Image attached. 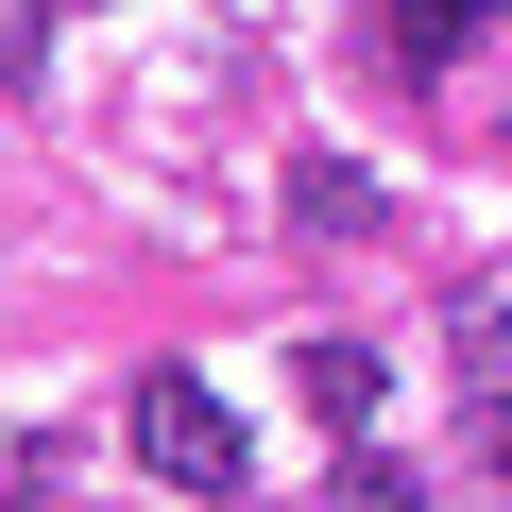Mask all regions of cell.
Returning a JSON list of instances; mask_svg holds the SVG:
<instances>
[{"mask_svg":"<svg viewBox=\"0 0 512 512\" xmlns=\"http://www.w3.org/2000/svg\"><path fill=\"white\" fill-rule=\"evenodd\" d=\"M495 18H512V0H495Z\"/></svg>","mask_w":512,"mask_h":512,"instance_id":"obj_9","label":"cell"},{"mask_svg":"<svg viewBox=\"0 0 512 512\" xmlns=\"http://www.w3.org/2000/svg\"><path fill=\"white\" fill-rule=\"evenodd\" d=\"M35 495H69V444L52 427H0V512H35Z\"/></svg>","mask_w":512,"mask_h":512,"instance_id":"obj_6","label":"cell"},{"mask_svg":"<svg viewBox=\"0 0 512 512\" xmlns=\"http://www.w3.org/2000/svg\"><path fill=\"white\" fill-rule=\"evenodd\" d=\"M478 461H495V478H512V393H478Z\"/></svg>","mask_w":512,"mask_h":512,"instance_id":"obj_8","label":"cell"},{"mask_svg":"<svg viewBox=\"0 0 512 512\" xmlns=\"http://www.w3.org/2000/svg\"><path fill=\"white\" fill-rule=\"evenodd\" d=\"M291 222H308V239H376V222H393V188H376V171H342V154H308V171H291Z\"/></svg>","mask_w":512,"mask_h":512,"instance_id":"obj_4","label":"cell"},{"mask_svg":"<svg viewBox=\"0 0 512 512\" xmlns=\"http://www.w3.org/2000/svg\"><path fill=\"white\" fill-rule=\"evenodd\" d=\"M444 359H461V393H512V274L444 291Z\"/></svg>","mask_w":512,"mask_h":512,"instance_id":"obj_2","label":"cell"},{"mask_svg":"<svg viewBox=\"0 0 512 512\" xmlns=\"http://www.w3.org/2000/svg\"><path fill=\"white\" fill-rule=\"evenodd\" d=\"M137 461H154L171 495H239V410H222L205 376H137Z\"/></svg>","mask_w":512,"mask_h":512,"instance_id":"obj_1","label":"cell"},{"mask_svg":"<svg viewBox=\"0 0 512 512\" xmlns=\"http://www.w3.org/2000/svg\"><path fill=\"white\" fill-rule=\"evenodd\" d=\"M325 512H427V478H410V461H342V478H325Z\"/></svg>","mask_w":512,"mask_h":512,"instance_id":"obj_7","label":"cell"},{"mask_svg":"<svg viewBox=\"0 0 512 512\" xmlns=\"http://www.w3.org/2000/svg\"><path fill=\"white\" fill-rule=\"evenodd\" d=\"M478 18H495V0H393V69H461Z\"/></svg>","mask_w":512,"mask_h":512,"instance_id":"obj_5","label":"cell"},{"mask_svg":"<svg viewBox=\"0 0 512 512\" xmlns=\"http://www.w3.org/2000/svg\"><path fill=\"white\" fill-rule=\"evenodd\" d=\"M291 376H308V410H325L342 444H359V427H376V393H393V376H376V342H342V325H325V342H291Z\"/></svg>","mask_w":512,"mask_h":512,"instance_id":"obj_3","label":"cell"}]
</instances>
